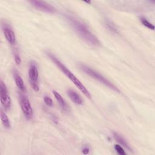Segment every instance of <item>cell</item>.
Listing matches in <instances>:
<instances>
[{
  "label": "cell",
  "instance_id": "1",
  "mask_svg": "<svg viewBox=\"0 0 155 155\" xmlns=\"http://www.w3.org/2000/svg\"><path fill=\"white\" fill-rule=\"evenodd\" d=\"M65 18L74 32L84 42L92 46H98L101 44L98 38L85 24L70 15H66Z\"/></svg>",
  "mask_w": 155,
  "mask_h": 155
},
{
  "label": "cell",
  "instance_id": "2",
  "mask_svg": "<svg viewBox=\"0 0 155 155\" xmlns=\"http://www.w3.org/2000/svg\"><path fill=\"white\" fill-rule=\"evenodd\" d=\"M47 55L49 59L57 66V67L78 87V88L88 98L91 97V94L84 84L76 78V76L53 53L47 52Z\"/></svg>",
  "mask_w": 155,
  "mask_h": 155
},
{
  "label": "cell",
  "instance_id": "3",
  "mask_svg": "<svg viewBox=\"0 0 155 155\" xmlns=\"http://www.w3.org/2000/svg\"><path fill=\"white\" fill-rule=\"evenodd\" d=\"M79 67L83 72H84L85 74H87L89 76L99 81L100 83L104 84V85L108 87L109 88L116 92H119V90L114 85H113L110 81H109L107 79H106L104 76H102L99 72L95 71L94 70L88 66L83 64H80L79 65Z\"/></svg>",
  "mask_w": 155,
  "mask_h": 155
},
{
  "label": "cell",
  "instance_id": "4",
  "mask_svg": "<svg viewBox=\"0 0 155 155\" xmlns=\"http://www.w3.org/2000/svg\"><path fill=\"white\" fill-rule=\"evenodd\" d=\"M28 77L32 88L35 91H38L39 90L38 85L39 73L37 66L34 62H31L30 64V68L28 70Z\"/></svg>",
  "mask_w": 155,
  "mask_h": 155
},
{
  "label": "cell",
  "instance_id": "5",
  "mask_svg": "<svg viewBox=\"0 0 155 155\" xmlns=\"http://www.w3.org/2000/svg\"><path fill=\"white\" fill-rule=\"evenodd\" d=\"M20 105L25 117L27 120L31 119L33 117V111L30 101L25 95L21 94L20 96Z\"/></svg>",
  "mask_w": 155,
  "mask_h": 155
},
{
  "label": "cell",
  "instance_id": "6",
  "mask_svg": "<svg viewBox=\"0 0 155 155\" xmlns=\"http://www.w3.org/2000/svg\"><path fill=\"white\" fill-rule=\"evenodd\" d=\"M0 92H1V102L5 110H9L11 107V98L8 93V90L4 81H0Z\"/></svg>",
  "mask_w": 155,
  "mask_h": 155
},
{
  "label": "cell",
  "instance_id": "7",
  "mask_svg": "<svg viewBox=\"0 0 155 155\" xmlns=\"http://www.w3.org/2000/svg\"><path fill=\"white\" fill-rule=\"evenodd\" d=\"M30 2L35 8L47 13H54L56 11L53 6L44 1L34 0L30 1Z\"/></svg>",
  "mask_w": 155,
  "mask_h": 155
},
{
  "label": "cell",
  "instance_id": "8",
  "mask_svg": "<svg viewBox=\"0 0 155 155\" xmlns=\"http://www.w3.org/2000/svg\"><path fill=\"white\" fill-rule=\"evenodd\" d=\"M2 30L4 35L10 45H14L16 43V35L12 28L6 23L2 24Z\"/></svg>",
  "mask_w": 155,
  "mask_h": 155
},
{
  "label": "cell",
  "instance_id": "9",
  "mask_svg": "<svg viewBox=\"0 0 155 155\" xmlns=\"http://www.w3.org/2000/svg\"><path fill=\"white\" fill-rule=\"evenodd\" d=\"M53 93L54 94V96L55 97V99H56V101H58V102L59 103L61 108H62V110L64 111H68L70 110V108L68 107V105H67V104L66 103L65 101L63 99V97H62V96L56 91L53 90Z\"/></svg>",
  "mask_w": 155,
  "mask_h": 155
},
{
  "label": "cell",
  "instance_id": "10",
  "mask_svg": "<svg viewBox=\"0 0 155 155\" xmlns=\"http://www.w3.org/2000/svg\"><path fill=\"white\" fill-rule=\"evenodd\" d=\"M67 94L68 95L70 99L77 105H82L83 103V100L81 96L74 90H67Z\"/></svg>",
  "mask_w": 155,
  "mask_h": 155
},
{
  "label": "cell",
  "instance_id": "11",
  "mask_svg": "<svg viewBox=\"0 0 155 155\" xmlns=\"http://www.w3.org/2000/svg\"><path fill=\"white\" fill-rule=\"evenodd\" d=\"M13 78L15 82V84L18 88L21 90V91H25V85L24 82L21 78V76L16 71H15L13 72Z\"/></svg>",
  "mask_w": 155,
  "mask_h": 155
},
{
  "label": "cell",
  "instance_id": "12",
  "mask_svg": "<svg viewBox=\"0 0 155 155\" xmlns=\"http://www.w3.org/2000/svg\"><path fill=\"white\" fill-rule=\"evenodd\" d=\"M113 137L114 139L121 145V146H123L124 147L126 148L127 149L129 150L130 151H131V148L128 145V143H127V142L125 140V139L122 137L120 134H119L117 133H115L114 132L113 133Z\"/></svg>",
  "mask_w": 155,
  "mask_h": 155
},
{
  "label": "cell",
  "instance_id": "13",
  "mask_svg": "<svg viewBox=\"0 0 155 155\" xmlns=\"http://www.w3.org/2000/svg\"><path fill=\"white\" fill-rule=\"evenodd\" d=\"M0 116H1V120L3 126L7 129L10 128V122L8 119V117L7 116L6 113L2 110H1Z\"/></svg>",
  "mask_w": 155,
  "mask_h": 155
},
{
  "label": "cell",
  "instance_id": "14",
  "mask_svg": "<svg viewBox=\"0 0 155 155\" xmlns=\"http://www.w3.org/2000/svg\"><path fill=\"white\" fill-rule=\"evenodd\" d=\"M140 22L141 23L147 28L154 30V26L153 24H152L151 23H150L146 18H143V17H141L140 18Z\"/></svg>",
  "mask_w": 155,
  "mask_h": 155
},
{
  "label": "cell",
  "instance_id": "15",
  "mask_svg": "<svg viewBox=\"0 0 155 155\" xmlns=\"http://www.w3.org/2000/svg\"><path fill=\"white\" fill-rule=\"evenodd\" d=\"M114 148L118 154H119V155H125L126 154L125 150H124L122 147L120 146V145L115 144L114 145Z\"/></svg>",
  "mask_w": 155,
  "mask_h": 155
},
{
  "label": "cell",
  "instance_id": "16",
  "mask_svg": "<svg viewBox=\"0 0 155 155\" xmlns=\"http://www.w3.org/2000/svg\"><path fill=\"white\" fill-rule=\"evenodd\" d=\"M106 25L107 26V27L108 28L109 30H110L111 31L114 32L116 33H118V29L117 28V27H116V25L113 24L110 21H108L106 22Z\"/></svg>",
  "mask_w": 155,
  "mask_h": 155
},
{
  "label": "cell",
  "instance_id": "17",
  "mask_svg": "<svg viewBox=\"0 0 155 155\" xmlns=\"http://www.w3.org/2000/svg\"><path fill=\"white\" fill-rule=\"evenodd\" d=\"M44 102H45V104L47 106H48V107H52L53 106V101L49 96H45L44 97Z\"/></svg>",
  "mask_w": 155,
  "mask_h": 155
},
{
  "label": "cell",
  "instance_id": "18",
  "mask_svg": "<svg viewBox=\"0 0 155 155\" xmlns=\"http://www.w3.org/2000/svg\"><path fill=\"white\" fill-rule=\"evenodd\" d=\"M14 59L16 64L17 65H19L21 63V59L20 56L18 53H15L14 55Z\"/></svg>",
  "mask_w": 155,
  "mask_h": 155
},
{
  "label": "cell",
  "instance_id": "19",
  "mask_svg": "<svg viewBox=\"0 0 155 155\" xmlns=\"http://www.w3.org/2000/svg\"><path fill=\"white\" fill-rule=\"evenodd\" d=\"M82 153L84 154H88L89 152H90V148H89V147H88V146H85V147H84V148H83L82 150Z\"/></svg>",
  "mask_w": 155,
  "mask_h": 155
},
{
  "label": "cell",
  "instance_id": "20",
  "mask_svg": "<svg viewBox=\"0 0 155 155\" xmlns=\"http://www.w3.org/2000/svg\"><path fill=\"white\" fill-rule=\"evenodd\" d=\"M85 2H86V3H89V4H90L91 2H90V1H85Z\"/></svg>",
  "mask_w": 155,
  "mask_h": 155
}]
</instances>
